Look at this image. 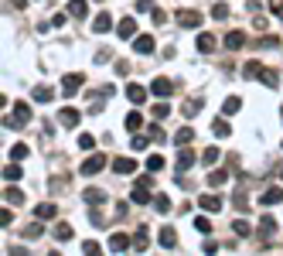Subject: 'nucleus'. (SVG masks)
<instances>
[{
  "mask_svg": "<svg viewBox=\"0 0 283 256\" xmlns=\"http://www.w3.org/2000/svg\"><path fill=\"white\" fill-rule=\"evenodd\" d=\"M79 147H82V150H92V147H96V137H89V134H86V137L79 140Z\"/></svg>",
  "mask_w": 283,
  "mask_h": 256,
  "instance_id": "nucleus-46",
  "label": "nucleus"
},
{
  "mask_svg": "<svg viewBox=\"0 0 283 256\" xmlns=\"http://www.w3.org/2000/svg\"><path fill=\"white\" fill-rule=\"evenodd\" d=\"M154 24H167V14H164V11H154Z\"/></svg>",
  "mask_w": 283,
  "mask_h": 256,
  "instance_id": "nucleus-51",
  "label": "nucleus"
},
{
  "mask_svg": "<svg viewBox=\"0 0 283 256\" xmlns=\"http://www.w3.org/2000/svg\"><path fill=\"white\" fill-rule=\"evenodd\" d=\"M109 24H113V17H109V14H99V17L92 21V31H96V34H106V31H109Z\"/></svg>",
  "mask_w": 283,
  "mask_h": 256,
  "instance_id": "nucleus-15",
  "label": "nucleus"
},
{
  "mask_svg": "<svg viewBox=\"0 0 283 256\" xmlns=\"http://www.w3.org/2000/svg\"><path fill=\"white\" fill-rule=\"evenodd\" d=\"M191 137H194V130H191V126H184V130H178L174 144H178V147H188V144H191Z\"/></svg>",
  "mask_w": 283,
  "mask_h": 256,
  "instance_id": "nucleus-24",
  "label": "nucleus"
},
{
  "mask_svg": "<svg viewBox=\"0 0 283 256\" xmlns=\"http://www.w3.org/2000/svg\"><path fill=\"white\" fill-rule=\"evenodd\" d=\"M27 120H31V110H27L24 103H17V106H14V116H11V120L4 116V126H24Z\"/></svg>",
  "mask_w": 283,
  "mask_h": 256,
  "instance_id": "nucleus-1",
  "label": "nucleus"
},
{
  "mask_svg": "<svg viewBox=\"0 0 283 256\" xmlns=\"http://www.w3.org/2000/svg\"><path fill=\"white\" fill-rule=\"evenodd\" d=\"M154 205H157V212H167V209H171V201H167V198H164V195H160V198H157V201H154Z\"/></svg>",
  "mask_w": 283,
  "mask_h": 256,
  "instance_id": "nucleus-50",
  "label": "nucleus"
},
{
  "mask_svg": "<svg viewBox=\"0 0 283 256\" xmlns=\"http://www.w3.org/2000/svg\"><path fill=\"white\" fill-rule=\"evenodd\" d=\"M198 52H215V34H198Z\"/></svg>",
  "mask_w": 283,
  "mask_h": 256,
  "instance_id": "nucleus-20",
  "label": "nucleus"
},
{
  "mask_svg": "<svg viewBox=\"0 0 283 256\" xmlns=\"http://www.w3.org/2000/svg\"><path fill=\"white\" fill-rule=\"evenodd\" d=\"M273 229H276V219H273V215H263V219H260V233L263 236H273Z\"/></svg>",
  "mask_w": 283,
  "mask_h": 256,
  "instance_id": "nucleus-26",
  "label": "nucleus"
},
{
  "mask_svg": "<svg viewBox=\"0 0 283 256\" xmlns=\"http://www.w3.org/2000/svg\"><path fill=\"white\" fill-rule=\"evenodd\" d=\"M133 48L140 55H150V52H154V38H150V34H140V38H133Z\"/></svg>",
  "mask_w": 283,
  "mask_h": 256,
  "instance_id": "nucleus-8",
  "label": "nucleus"
},
{
  "mask_svg": "<svg viewBox=\"0 0 283 256\" xmlns=\"http://www.w3.org/2000/svg\"><path fill=\"white\" fill-rule=\"evenodd\" d=\"M11 157H14V161H24V157H27V144H17L11 150Z\"/></svg>",
  "mask_w": 283,
  "mask_h": 256,
  "instance_id": "nucleus-41",
  "label": "nucleus"
},
{
  "mask_svg": "<svg viewBox=\"0 0 283 256\" xmlns=\"http://www.w3.org/2000/svg\"><path fill=\"white\" fill-rule=\"evenodd\" d=\"M82 253H99V243H92V239H86V246H82Z\"/></svg>",
  "mask_w": 283,
  "mask_h": 256,
  "instance_id": "nucleus-49",
  "label": "nucleus"
},
{
  "mask_svg": "<svg viewBox=\"0 0 283 256\" xmlns=\"http://www.w3.org/2000/svg\"><path fill=\"white\" fill-rule=\"evenodd\" d=\"M130 201H136V205H147V201H150V188L136 181V185H133V191H130Z\"/></svg>",
  "mask_w": 283,
  "mask_h": 256,
  "instance_id": "nucleus-6",
  "label": "nucleus"
},
{
  "mask_svg": "<svg viewBox=\"0 0 283 256\" xmlns=\"http://www.w3.org/2000/svg\"><path fill=\"white\" fill-rule=\"evenodd\" d=\"M82 82H86V79H82L79 72H72V75L62 79V92H65V96H75V92L82 89Z\"/></svg>",
  "mask_w": 283,
  "mask_h": 256,
  "instance_id": "nucleus-2",
  "label": "nucleus"
},
{
  "mask_svg": "<svg viewBox=\"0 0 283 256\" xmlns=\"http://www.w3.org/2000/svg\"><path fill=\"white\" fill-rule=\"evenodd\" d=\"M242 45H246V34H242V31H232V34H225V48H229V52H239Z\"/></svg>",
  "mask_w": 283,
  "mask_h": 256,
  "instance_id": "nucleus-13",
  "label": "nucleus"
},
{
  "mask_svg": "<svg viewBox=\"0 0 283 256\" xmlns=\"http://www.w3.org/2000/svg\"><path fill=\"white\" fill-rule=\"evenodd\" d=\"M150 92H154V96H160V99H167L171 92H174V82H171V79H154Z\"/></svg>",
  "mask_w": 283,
  "mask_h": 256,
  "instance_id": "nucleus-5",
  "label": "nucleus"
},
{
  "mask_svg": "<svg viewBox=\"0 0 283 256\" xmlns=\"http://www.w3.org/2000/svg\"><path fill=\"white\" fill-rule=\"evenodd\" d=\"M58 120H62V126H68V130H72V126L79 123V113H75V110H62V116H58Z\"/></svg>",
  "mask_w": 283,
  "mask_h": 256,
  "instance_id": "nucleus-23",
  "label": "nucleus"
},
{
  "mask_svg": "<svg viewBox=\"0 0 283 256\" xmlns=\"http://www.w3.org/2000/svg\"><path fill=\"white\" fill-rule=\"evenodd\" d=\"M55 239H58V243H62V239H72V225H68V222H58V225H55Z\"/></svg>",
  "mask_w": 283,
  "mask_h": 256,
  "instance_id": "nucleus-27",
  "label": "nucleus"
},
{
  "mask_svg": "<svg viewBox=\"0 0 283 256\" xmlns=\"http://www.w3.org/2000/svg\"><path fill=\"white\" fill-rule=\"evenodd\" d=\"M260 201L263 205H276V201H283V188H276V185H273V188H266L260 195Z\"/></svg>",
  "mask_w": 283,
  "mask_h": 256,
  "instance_id": "nucleus-9",
  "label": "nucleus"
},
{
  "mask_svg": "<svg viewBox=\"0 0 283 256\" xmlns=\"http://www.w3.org/2000/svg\"><path fill=\"white\" fill-rule=\"evenodd\" d=\"M280 116H283V113H280Z\"/></svg>",
  "mask_w": 283,
  "mask_h": 256,
  "instance_id": "nucleus-55",
  "label": "nucleus"
},
{
  "mask_svg": "<svg viewBox=\"0 0 283 256\" xmlns=\"http://www.w3.org/2000/svg\"><path fill=\"white\" fill-rule=\"evenodd\" d=\"M232 229H236V236H249V233H252V225L246 222V219H236V225H232Z\"/></svg>",
  "mask_w": 283,
  "mask_h": 256,
  "instance_id": "nucleus-34",
  "label": "nucleus"
},
{
  "mask_svg": "<svg viewBox=\"0 0 283 256\" xmlns=\"http://www.w3.org/2000/svg\"><path fill=\"white\" fill-rule=\"evenodd\" d=\"M212 14H215L218 21H225V17H229V7H225V4H215V7H212Z\"/></svg>",
  "mask_w": 283,
  "mask_h": 256,
  "instance_id": "nucleus-43",
  "label": "nucleus"
},
{
  "mask_svg": "<svg viewBox=\"0 0 283 256\" xmlns=\"http://www.w3.org/2000/svg\"><path fill=\"white\" fill-rule=\"evenodd\" d=\"M130 249V239H126L123 233H113L109 236V253H126Z\"/></svg>",
  "mask_w": 283,
  "mask_h": 256,
  "instance_id": "nucleus-7",
  "label": "nucleus"
},
{
  "mask_svg": "<svg viewBox=\"0 0 283 256\" xmlns=\"http://www.w3.org/2000/svg\"><path fill=\"white\" fill-rule=\"evenodd\" d=\"M136 11L144 14V11H150V0H136Z\"/></svg>",
  "mask_w": 283,
  "mask_h": 256,
  "instance_id": "nucleus-52",
  "label": "nucleus"
},
{
  "mask_svg": "<svg viewBox=\"0 0 283 256\" xmlns=\"http://www.w3.org/2000/svg\"><path fill=\"white\" fill-rule=\"evenodd\" d=\"M17 178H21V167H17V164L4 167V181H17Z\"/></svg>",
  "mask_w": 283,
  "mask_h": 256,
  "instance_id": "nucleus-31",
  "label": "nucleus"
},
{
  "mask_svg": "<svg viewBox=\"0 0 283 256\" xmlns=\"http://www.w3.org/2000/svg\"><path fill=\"white\" fill-rule=\"evenodd\" d=\"M239 106H242V99H239V96H229V99L222 103V113H225V116H232V113H239Z\"/></svg>",
  "mask_w": 283,
  "mask_h": 256,
  "instance_id": "nucleus-21",
  "label": "nucleus"
},
{
  "mask_svg": "<svg viewBox=\"0 0 283 256\" xmlns=\"http://www.w3.org/2000/svg\"><path fill=\"white\" fill-rule=\"evenodd\" d=\"M225 181H229V171H212V174H208V185H215V188L225 185Z\"/></svg>",
  "mask_w": 283,
  "mask_h": 256,
  "instance_id": "nucleus-30",
  "label": "nucleus"
},
{
  "mask_svg": "<svg viewBox=\"0 0 283 256\" xmlns=\"http://www.w3.org/2000/svg\"><path fill=\"white\" fill-rule=\"evenodd\" d=\"M242 72H246V75H249V79H260L263 65H260V62H246V68H242Z\"/></svg>",
  "mask_w": 283,
  "mask_h": 256,
  "instance_id": "nucleus-33",
  "label": "nucleus"
},
{
  "mask_svg": "<svg viewBox=\"0 0 283 256\" xmlns=\"http://www.w3.org/2000/svg\"><path fill=\"white\" fill-rule=\"evenodd\" d=\"M191 164H194V154L191 150H181V154H178V171H188Z\"/></svg>",
  "mask_w": 283,
  "mask_h": 256,
  "instance_id": "nucleus-25",
  "label": "nucleus"
},
{
  "mask_svg": "<svg viewBox=\"0 0 283 256\" xmlns=\"http://www.w3.org/2000/svg\"><path fill=\"white\" fill-rule=\"evenodd\" d=\"M113 171H116V174H133V171H136V161H130V157H116Z\"/></svg>",
  "mask_w": 283,
  "mask_h": 256,
  "instance_id": "nucleus-10",
  "label": "nucleus"
},
{
  "mask_svg": "<svg viewBox=\"0 0 283 256\" xmlns=\"http://www.w3.org/2000/svg\"><path fill=\"white\" fill-rule=\"evenodd\" d=\"M147 246H150V236H147V229H140V233L133 236V249H136V253H144Z\"/></svg>",
  "mask_w": 283,
  "mask_h": 256,
  "instance_id": "nucleus-16",
  "label": "nucleus"
},
{
  "mask_svg": "<svg viewBox=\"0 0 283 256\" xmlns=\"http://www.w3.org/2000/svg\"><path fill=\"white\" fill-rule=\"evenodd\" d=\"M160 246H164V249H174V246H178V233H174L171 225L160 229Z\"/></svg>",
  "mask_w": 283,
  "mask_h": 256,
  "instance_id": "nucleus-12",
  "label": "nucleus"
},
{
  "mask_svg": "<svg viewBox=\"0 0 283 256\" xmlns=\"http://www.w3.org/2000/svg\"><path fill=\"white\" fill-rule=\"evenodd\" d=\"M34 103H51L55 99V89H51V86H34Z\"/></svg>",
  "mask_w": 283,
  "mask_h": 256,
  "instance_id": "nucleus-11",
  "label": "nucleus"
},
{
  "mask_svg": "<svg viewBox=\"0 0 283 256\" xmlns=\"http://www.w3.org/2000/svg\"><path fill=\"white\" fill-rule=\"evenodd\" d=\"M194 229H198V233H212V222H208V219H194Z\"/></svg>",
  "mask_w": 283,
  "mask_h": 256,
  "instance_id": "nucleus-42",
  "label": "nucleus"
},
{
  "mask_svg": "<svg viewBox=\"0 0 283 256\" xmlns=\"http://www.w3.org/2000/svg\"><path fill=\"white\" fill-rule=\"evenodd\" d=\"M147 147H150V134L147 137H144V134L133 137V150H147Z\"/></svg>",
  "mask_w": 283,
  "mask_h": 256,
  "instance_id": "nucleus-39",
  "label": "nucleus"
},
{
  "mask_svg": "<svg viewBox=\"0 0 283 256\" xmlns=\"http://www.w3.org/2000/svg\"><path fill=\"white\" fill-rule=\"evenodd\" d=\"M260 79L266 82V86H276V82H280V75H276L273 68H263V72H260Z\"/></svg>",
  "mask_w": 283,
  "mask_h": 256,
  "instance_id": "nucleus-32",
  "label": "nucleus"
},
{
  "mask_svg": "<svg viewBox=\"0 0 283 256\" xmlns=\"http://www.w3.org/2000/svg\"><path fill=\"white\" fill-rule=\"evenodd\" d=\"M198 205H202L205 212H218V209H222V198H218V195H202Z\"/></svg>",
  "mask_w": 283,
  "mask_h": 256,
  "instance_id": "nucleus-14",
  "label": "nucleus"
},
{
  "mask_svg": "<svg viewBox=\"0 0 283 256\" xmlns=\"http://www.w3.org/2000/svg\"><path fill=\"white\" fill-rule=\"evenodd\" d=\"M68 14H72V17H86V0H72V4H68Z\"/></svg>",
  "mask_w": 283,
  "mask_h": 256,
  "instance_id": "nucleus-28",
  "label": "nucleus"
},
{
  "mask_svg": "<svg viewBox=\"0 0 283 256\" xmlns=\"http://www.w3.org/2000/svg\"><path fill=\"white\" fill-rule=\"evenodd\" d=\"M212 130H215V137H229V134H232L225 120H215V123H212Z\"/></svg>",
  "mask_w": 283,
  "mask_h": 256,
  "instance_id": "nucleus-35",
  "label": "nucleus"
},
{
  "mask_svg": "<svg viewBox=\"0 0 283 256\" xmlns=\"http://www.w3.org/2000/svg\"><path fill=\"white\" fill-rule=\"evenodd\" d=\"M174 21L181 24V28H202V14H198V11H178Z\"/></svg>",
  "mask_w": 283,
  "mask_h": 256,
  "instance_id": "nucleus-3",
  "label": "nucleus"
},
{
  "mask_svg": "<svg viewBox=\"0 0 283 256\" xmlns=\"http://www.w3.org/2000/svg\"><path fill=\"white\" fill-rule=\"evenodd\" d=\"M86 201H89V205H102V201H106V195H102L99 188H89V191H86Z\"/></svg>",
  "mask_w": 283,
  "mask_h": 256,
  "instance_id": "nucleus-29",
  "label": "nucleus"
},
{
  "mask_svg": "<svg viewBox=\"0 0 283 256\" xmlns=\"http://www.w3.org/2000/svg\"><path fill=\"white\" fill-rule=\"evenodd\" d=\"M102 167H106V157H102V154H92L89 161H86V164H82V174H86V178H89V174H99Z\"/></svg>",
  "mask_w": 283,
  "mask_h": 256,
  "instance_id": "nucleus-4",
  "label": "nucleus"
},
{
  "mask_svg": "<svg viewBox=\"0 0 283 256\" xmlns=\"http://www.w3.org/2000/svg\"><path fill=\"white\" fill-rule=\"evenodd\" d=\"M147 134H150V140H167V137H164V130H160V126H150Z\"/></svg>",
  "mask_w": 283,
  "mask_h": 256,
  "instance_id": "nucleus-48",
  "label": "nucleus"
},
{
  "mask_svg": "<svg viewBox=\"0 0 283 256\" xmlns=\"http://www.w3.org/2000/svg\"><path fill=\"white\" fill-rule=\"evenodd\" d=\"M270 11L273 17H283V0H270Z\"/></svg>",
  "mask_w": 283,
  "mask_h": 256,
  "instance_id": "nucleus-45",
  "label": "nucleus"
},
{
  "mask_svg": "<svg viewBox=\"0 0 283 256\" xmlns=\"http://www.w3.org/2000/svg\"><path fill=\"white\" fill-rule=\"evenodd\" d=\"M126 96H130V103H144V99H147V89H144V86H136V82H133V86L126 89Z\"/></svg>",
  "mask_w": 283,
  "mask_h": 256,
  "instance_id": "nucleus-18",
  "label": "nucleus"
},
{
  "mask_svg": "<svg viewBox=\"0 0 283 256\" xmlns=\"http://www.w3.org/2000/svg\"><path fill=\"white\" fill-rule=\"evenodd\" d=\"M7 198H11L14 205H21V201H24V195H21V191H17V188H7Z\"/></svg>",
  "mask_w": 283,
  "mask_h": 256,
  "instance_id": "nucleus-47",
  "label": "nucleus"
},
{
  "mask_svg": "<svg viewBox=\"0 0 283 256\" xmlns=\"http://www.w3.org/2000/svg\"><path fill=\"white\" fill-rule=\"evenodd\" d=\"M160 167H164V157H160V154H150V157H147V171H160Z\"/></svg>",
  "mask_w": 283,
  "mask_h": 256,
  "instance_id": "nucleus-36",
  "label": "nucleus"
},
{
  "mask_svg": "<svg viewBox=\"0 0 283 256\" xmlns=\"http://www.w3.org/2000/svg\"><path fill=\"white\" fill-rule=\"evenodd\" d=\"M116 31H120V38H133V31H136L133 17H123V21H120V28H116Z\"/></svg>",
  "mask_w": 283,
  "mask_h": 256,
  "instance_id": "nucleus-17",
  "label": "nucleus"
},
{
  "mask_svg": "<svg viewBox=\"0 0 283 256\" xmlns=\"http://www.w3.org/2000/svg\"><path fill=\"white\" fill-rule=\"evenodd\" d=\"M11 4H14V7H24V0H11Z\"/></svg>",
  "mask_w": 283,
  "mask_h": 256,
  "instance_id": "nucleus-53",
  "label": "nucleus"
},
{
  "mask_svg": "<svg viewBox=\"0 0 283 256\" xmlns=\"http://www.w3.org/2000/svg\"><path fill=\"white\" fill-rule=\"evenodd\" d=\"M140 123H144V116H140V113H130V116H126V130H140Z\"/></svg>",
  "mask_w": 283,
  "mask_h": 256,
  "instance_id": "nucleus-37",
  "label": "nucleus"
},
{
  "mask_svg": "<svg viewBox=\"0 0 283 256\" xmlns=\"http://www.w3.org/2000/svg\"><path fill=\"white\" fill-rule=\"evenodd\" d=\"M202 161H205V164H215V161H218V147H208V150L202 154Z\"/></svg>",
  "mask_w": 283,
  "mask_h": 256,
  "instance_id": "nucleus-40",
  "label": "nucleus"
},
{
  "mask_svg": "<svg viewBox=\"0 0 283 256\" xmlns=\"http://www.w3.org/2000/svg\"><path fill=\"white\" fill-rule=\"evenodd\" d=\"M11 222H14V212H11V209H4V212H0V225L7 229V225H11Z\"/></svg>",
  "mask_w": 283,
  "mask_h": 256,
  "instance_id": "nucleus-44",
  "label": "nucleus"
},
{
  "mask_svg": "<svg viewBox=\"0 0 283 256\" xmlns=\"http://www.w3.org/2000/svg\"><path fill=\"white\" fill-rule=\"evenodd\" d=\"M280 178H283V171H280Z\"/></svg>",
  "mask_w": 283,
  "mask_h": 256,
  "instance_id": "nucleus-54",
  "label": "nucleus"
},
{
  "mask_svg": "<svg viewBox=\"0 0 283 256\" xmlns=\"http://www.w3.org/2000/svg\"><path fill=\"white\" fill-rule=\"evenodd\" d=\"M55 205H51V201H45V205H38V209H34V215H38V219H55Z\"/></svg>",
  "mask_w": 283,
  "mask_h": 256,
  "instance_id": "nucleus-22",
  "label": "nucleus"
},
{
  "mask_svg": "<svg viewBox=\"0 0 283 256\" xmlns=\"http://www.w3.org/2000/svg\"><path fill=\"white\" fill-rule=\"evenodd\" d=\"M150 113H154V120H164V116L171 113V106H167V103H157V106H154Z\"/></svg>",
  "mask_w": 283,
  "mask_h": 256,
  "instance_id": "nucleus-38",
  "label": "nucleus"
},
{
  "mask_svg": "<svg viewBox=\"0 0 283 256\" xmlns=\"http://www.w3.org/2000/svg\"><path fill=\"white\" fill-rule=\"evenodd\" d=\"M184 116H188V120H194V116H198V113H202V99H188L184 103Z\"/></svg>",
  "mask_w": 283,
  "mask_h": 256,
  "instance_id": "nucleus-19",
  "label": "nucleus"
}]
</instances>
